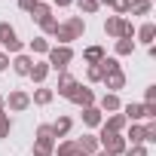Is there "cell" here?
I'll use <instances>...</instances> for the list:
<instances>
[{
    "instance_id": "obj_42",
    "label": "cell",
    "mask_w": 156,
    "mask_h": 156,
    "mask_svg": "<svg viewBox=\"0 0 156 156\" xmlns=\"http://www.w3.org/2000/svg\"><path fill=\"white\" fill-rule=\"evenodd\" d=\"M70 156H86V153H83V150H80V147H76V150H73V153H70Z\"/></svg>"
},
{
    "instance_id": "obj_33",
    "label": "cell",
    "mask_w": 156,
    "mask_h": 156,
    "mask_svg": "<svg viewBox=\"0 0 156 156\" xmlns=\"http://www.w3.org/2000/svg\"><path fill=\"white\" fill-rule=\"evenodd\" d=\"M119 40H135V25L129 19H122V28H119Z\"/></svg>"
},
{
    "instance_id": "obj_6",
    "label": "cell",
    "mask_w": 156,
    "mask_h": 156,
    "mask_svg": "<svg viewBox=\"0 0 156 156\" xmlns=\"http://www.w3.org/2000/svg\"><path fill=\"white\" fill-rule=\"evenodd\" d=\"M76 83H80V80H76L70 70H61V73H58V83H55V89H52V92H58L61 98H70V95H73V89H76Z\"/></svg>"
},
{
    "instance_id": "obj_12",
    "label": "cell",
    "mask_w": 156,
    "mask_h": 156,
    "mask_svg": "<svg viewBox=\"0 0 156 156\" xmlns=\"http://www.w3.org/2000/svg\"><path fill=\"white\" fill-rule=\"evenodd\" d=\"M9 67H12L19 76H28V73H31V67H34V58H31V55H25V52H19V55L9 61Z\"/></svg>"
},
{
    "instance_id": "obj_25",
    "label": "cell",
    "mask_w": 156,
    "mask_h": 156,
    "mask_svg": "<svg viewBox=\"0 0 156 156\" xmlns=\"http://www.w3.org/2000/svg\"><path fill=\"white\" fill-rule=\"evenodd\" d=\"M76 150V138H61V141H55V153L58 156H70Z\"/></svg>"
},
{
    "instance_id": "obj_34",
    "label": "cell",
    "mask_w": 156,
    "mask_h": 156,
    "mask_svg": "<svg viewBox=\"0 0 156 156\" xmlns=\"http://www.w3.org/2000/svg\"><path fill=\"white\" fill-rule=\"evenodd\" d=\"M110 9H113V16H122V19H126V12H129V0H110Z\"/></svg>"
},
{
    "instance_id": "obj_28",
    "label": "cell",
    "mask_w": 156,
    "mask_h": 156,
    "mask_svg": "<svg viewBox=\"0 0 156 156\" xmlns=\"http://www.w3.org/2000/svg\"><path fill=\"white\" fill-rule=\"evenodd\" d=\"M101 76H104L101 64H86V80L89 83H101Z\"/></svg>"
},
{
    "instance_id": "obj_17",
    "label": "cell",
    "mask_w": 156,
    "mask_h": 156,
    "mask_svg": "<svg viewBox=\"0 0 156 156\" xmlns=\"http://www.w3.org/2000/svg\"><path fill=\"white\" fill-rule=\"evenodd\" d=\"M49 129H52L55 141H58V138H67V135H70V129H73V119H70V116H58L55 122H49Z\"/></svg>"
},
{
    "instance_id": "obj_30",
    "label": "cell",
    "mask_w": 156,
    "mask_h": 156,
    "mask_svg": "<svg viewBox=\"0 0 156 156\" xmlns=\"http://www.w3.org/2000/svg\"><path fill=\"white\" fill-rule=\"evenodd\" d=\"M55 28H58V19H55V16H49V19H43V22H40V31H43L46 37H52V34H55Z\"/></svg>"
},
{
    "instance_id": "obj_3",
    "label": "cell",
    "mask_w": 156,
    "mask_h": 156,
    "mask_svg": "<svg viewBox=\"0 0 156 156\" xmlns=\"http://www.w3.org/2000/svg\"><path fill=\"white\" fill-rule=\"evenodd\" d=\"M98 144H101V150H104V153H110V156H122V153H126V147H129V144H126V138H122L119 132H104V129L98 132Z\"/></svg>"
},
{
    "instance_id": "obj_19",
    "label": "cell",
    "mask_w": 156,
    "mask_h": 156,
    "mask_svg": "<svg viewBox=\"0 0 156 156\" xmlns=\"http://www.w3.org/2000/svg\"><path fill=\"white\" fill-rule=\"evenodd\" d=\"M49 73H52V70H49V64H46V61H34V67H31V73H28V76H31L37 86H46V76H49Z\"/></svg>"
},
{
    "instance_id": "obj_41",
    "label": "cell",
    "mask_w": 156,
    "mask_h": 156,
    "mask_svg": "<svg viewBox=\"0 0 156 156\" xmlns=\"http://www.w3.org/2000/svg\"><path fill=\"white\" fill-rule=\"evenodd\" d=\"M0 113H6V104H3V95H0Z\"/></svg>"
},
{
    "instance_id": "obj_27",
    "label": "cell",
    "mask_w": 156,
    "mask_h": 156,
    "mask_svg": "<svg viewBox=\"0 0 156 156\" xmlns=\"http://www.w3.org/2000/svg\"><path fill=\"white\" fill-rule=\"evenodd\" d=\"M49 46H52V43H49L46 37H34V40H31V52H34V55H46Z\"/></svg>"
},
{
    "instance_id": "obj_10",
    "label": "cell",
    "mask_w": 156,
    "mask_h": 156,
    "mask_svg": "<svg viewBox=\"0 0 156 156\" xmlns=\"http://www.w3.org/2000/svg\"><path fill=\"white\" fill-rule=\"evenodd\" d=\"M126 126H129V119L122 116V113H110V116H104V122L98 126V129H104V132H126Z\"/></svg>"
},
{
    "instance_id": "obj_23",
    "label": "cell",
    "mask_w": 156,
    "mask_h": 156,
    "mask_svg": "<svg viewBox=\"0 0 156 156\" xmlns=\"http://www.w3.org/2000/svg\"><path fill=\"white\" fill-rule=\"evenodd\" d=\"M119 28H122V16H107V19H104V34H107V37L119 40Z\"/></svg>"
},
{
    "instance_id": "obj_7",
    "label": "cell",
    "mask_w": 156,
    "mask_h": 156,
    "mask_svg": "<svg viewBox=\"0 0 156 156\" xmlns=\"http://www.w3.org/2000/svg\"><path fill=\"white\" fill-rule=\"evenodd\" d=\"M67 101H73L76 107H92V104H95V92H92L89 86H83V83H76V89H73V95H70Z\"/></svg>"
},
{
    "instance_id": "obj_16",
    "label": "cell",
    "mask_w": 156,
    "mask_h": 156,
    "mask_svg": "<svg viewBox=\"0 0 156 156\" xmlns=\"http://www.w3.org/2000/svg\"><path fill=\"white\" fill-rule=\"evenodd\" d=\"M80 116H83V126H89V129H98V126L104 122V113H101L95 104H92V107H83Z\"/></svg>"
},
{
    "instance_id": "obj_14",
    "label": "cell",
    "mask_w": 156,
    "mask_h": 156,
    "mask_svg": "<svg viewBox=\"0 0 156 156\" xmlns=\"http://www.w3.org/2000/svg\"><path fill=\"white\" fill-rule=\"evenodd\" d=\"M76 147H80L86 156H92V153H98V150H101V144H98V135H92V132H86L83 138H76Z\"/></svg>"
},
{
    "instance_id": "obj_40",
    "label": "cell",
    "mask_w": 156,
    "mask_h": 156,
    "mask_svg": "<svg viewBox=\"0 0 156 156\" xmlns=\"http://www.w3.org/2000/svg\"><path fill=\"white\" fill-rule=\"evenodd\" d=\"M52 3H55L58 9H64V6H70V3H73V0H52Z\"/></svg>"
},
{
    "instance_id": "obj_1",
    "label": "cell",
    "mask_w": 156,
    "mask_h": 156,
    "mask_svg": "<svg viewBox=\"0 0 156 156\" xmlns=\"http://www.w3.org/2000/svg\"><path fill=\"white\" fill-rule=\"evenodd\" d=\"M34 156H55V135H52L49 122L37 126V132H34Z\"/></svg>"
},
{
    "instance_id": "obj_29",
    "label": "cell",
    "mask_w": 156,
    "mask_h": 156,
    "mask_svg": "<svg viewBox=\"0 0 156 156\" xmlns=\"http://www.w3.org/2000/svg\"><path fill=\"white\" fill-rule=\"evenodd\" d=\"M144 144H156V119L144 122Z\"/></svg>"
},
{
    "instance_id": "obj_13",
    "label": "cell",
    "mask_w": 156,
    "mask_h": 156,
    "mask_svg": "<svg viewBox=\"0 0 156 156\" xmlns=\"http://www.w3.org/2000/svg\"><path fill=\"white\" fill-rule=\"evenodd\" d=\"M129 122H141L144 119V101H129V104H122V110H119Z\"/></svg>"
},
{
    "instance_id": "obj_9",
    "label": "cell",
    "mask_w": 156,
    "mask_h": 156,
    "mask_svg": "<svg viewBox=\"0 0 156 156\" xmlns=\"http://www.w3.org/2000/svg\"><path fill=\"white\" fill-rule=\"evenodd\" d=\"M101 113H119L122 110V101H119V95H113V92H104L101 95V101L95 104Z\"/></svg>"
},
{
    "instance_id": "obj_26",
    "label": "cell",
    "mask_w": 156,
    "mask_h": 156,
    "mask_svg": "<svg viewBox=\"0 0 156 156\" xmlns=\"http://www.w3.org/2000/svg\"><path fill=\"white\" fill-rule=\"evenodd\" d=\"M73 3L80 6V12H83V16H95V12L101 9V6H98V0H73Z\"/></svg>"
},
{
    "instance_id": "obj_43",
    "label": "cell",
    "mask_w": 156,
    "mask_h": 156,
    "mask_svg": "<svg viewBox=\"0 0 156 156\" xmlns=\"http://www.w3.org/2000/svg\"><path fill=\"white\" fill-rule=\"evenodd\" d=\"M92 156H110V153H104V150H98V153H92Z\"/></svg>"
},
{
    "instance_id": "obj_20",
    "label": "cell",
    "mask_w": 156,
    "mask_h": 156,
    "mask_svg": "<svg viewBox=\"0 0 156 156\" xmlns=\"http://www.w3.org/2000/svg\"><path fill=\"white\" fill-rule=\"evenodd\" d=\"M104 58H107L104 46H86V49H83V61H86V64H101Z\"/></svg>"
},
{
    "instance_id": "obj_24",
    "label": "cell",
    "mask_w": 156,
    "mask_h": 156,
    "mask_svg": "<svg viewBox=\"0 0 156 156\" xmlns=\"http://www.w3.org/2000/svg\"><path fill=\"white\" fill-rule=\"evenodd\" d=\"M129 12L132 16H150L153 12V0H129Z\"/></svg>"
},
{
    "instance_id": "obj_37",
    "label": "cell",
    "mask_w": 156,
    "mask_h": 156,
    "mask_svg": "<svg viewBox=\"0 0 156 156\" xmlns=\"http://www.w3.org/2000/svg\"><path fill=\"white\" fill-rule=\"evenodd\" d=\"M150 101H156V83H150L144 89V104H150Z\"/></svg>"
},
{
    "instance_id": "obj_8",
    "label": "cell",
    "mask_w": 156,
    "mask_h": 156,
    "mask_svg": "<svg viewBox=\"0 0 156 156\" xmlns=\"http://www.w3.org/2000/svg\"><path fill=\"white\" fill-rule=\"evenodd\" d=\"M101 83H104V89H110V92L116 95V92L126 86V73H122V67H119V70H107V73L101 76Z\"/></svg>"
},
{
    "instance_id": "obj_11",
    "label": "cell",
    "mask_w": 156,
    "mask_h": 156,
    "mask_svg": "<svg viewBox=\"0 0 156 156\" xmlns=\"http://www.w3.org/2000/svg\"><path fill=\"white\" fill-rule=\"evenodd\" d=\"M135 37H138V43L153 46V43H156V25H153V22H144L141 28H135Z\"/></svg>"
},
{
    "instance_id": "obj_36",
    "label": "cell",
    "mask_w": 156,
    "mask_h": 156,
    "mask_svg": "<svg viewBox=\"0 0 156 156\" xmlns=\"http://www.w3.org/2000/svg\"><path fill=\"white\" fill-rule=\"evenodd\" d=\"M119 67H122V64H119V58H113V55L101 61V70H104V73H107V70H119Z\"/></svg>"
},
{
    "instance_id": "obj_39",
    "label": "cell",
    "mask_w": 156,
    "mask_h": 156,
    "mask_svg": "<svg viewBox=\"0 0 156 156\" xmlns=\"http://www.w3.org/2000/svg\"><path fill=\"white\" fill-rule=\"evenodd\" d=\"M0 70H9V55L0 52Z\"/></svg>"
},
{
    "instance_id": "obj_2",
    "label": "cell",
    "mask_w": 156,
    "mask_h": 156,
    "mask_svg": "<svg viewBox=\"0 0 156 156\" xmlns=\"http://www.w3.org/2000/svg\"><path fill=\"white\" fill-rule=\"evenodd\" d=\"M70 61H73V49L70 46H49V52H46V64H49V70H67L70 67Z\"/></svg>"
},
{
    "instance_id": "obj_32",
    "label": "cell",
    "mask_w": 156,
    "mask_h": 156,
    "mask_svg": "<svg viewBox=\"0 0 156 156\" xmlns=\"http://www.w3.org/2000/svg\"><path fill=\"white\" fill-rule=\"evenodd\" d=\"M9 132H12V119H9V113H0V141L9 138Z\"/></svg>"
},
{
    "instance_id": "obj_22",
    "label": "cell",
    "mask_w": 156,
    "mask_h": 156,
    "mask_svg": "<svg viewBox=\"0 0 156 156\" xmlns=\"http://www.w3.org/2000/svg\"><path fill=\"white\" fill-rule=\"evenodd\" d=\"M28 16H31V19H34V22L40 25L43 19H49V16H52V6L46 3V0H37V3H34V9H31Z\"/></svg>"
},
{
    "instance_id": "obj_21",
    "label": "cell",
    "mask_w": 156,
    "mask_h": 156,
    "mask_svg": "<svg viewBox=\"0 0 156 156\" xmlns=\"http://www.w3.org/2000/svg\"><path fill=\"white\" fill-rule=\"evenodd\" d=\"M64 25L70 28L73 40H80V37L86 34V19H83V16H67V22H64Z\"/></svg>"
},
{
    "instance_id": "obj_35",
    "label": "cell",
    "mask_w": 156,
    "mask_h": 156,
    "mask_svg": "<svg viewBox=\"0 0 156 156\" xmlns=\"http://www.w3.org/2000/svg\"><path fill=\"white\" fill-rule=\"evenodd\" d=\"M122 156H150V150H147L144 144H135V147H126Z\"/></svg>"
},
{
    "instance_id": "obj_15",
    "label": "cell",
    "mask_w": 156,
    "mask_h": 156,
    "mask_svg": "<svg viewBox=\"0 0 156 156\" xmlns=\"http://www.w3.org/2000/svg\"><path fill=\"white\" fill-rule=\"evenodd\" d=\"M52 101H55V92H52L49 86H37L34 95H31V104H37V107H46V104H52Z\"/></svg>"
},
{
    "instance_id": "obj_4",
    "label": "cell",
    "mask_w": 156,
    "mask_h": 156,
    "mask_svg": "<svg viewBox=\"0 0 156 156\" xmlns=\"http://www.w3.org/2000/svg\"><path fill=\"white\" fill-rule=\"evenodd\" d=\"M0 46H3V52L9 55H19L22 52V40H19V34H16V28L9 25V22H0Z\"/></svg>"
},
{
    "instance_id": "obj_38",
    "label": "cell",
    "mask_w": 156,
    "mask_h": 156,
    "mask_svg": "<svg viewBox=\"0 0 156 156\" xmlns=\"http://www.w3.org/2000/svg\"><path fill=\"white\" fill-rule=\"evenodd\" d=\"M16 3H19V9H22V12H31L37 0H16Z\"/></svg>"
},
{
    "instance_id": "obj_31",
    "label": "cell",
    "mask_w": 156,
    "mask_h": 156,
    "mask_svg": "<svg viewBox=\"0 0 156 156\" xmlns=\"http://www.w3.org/2000/svg\"><path fill=\"white\" fill-rule=\"evenodd\" d=\"M116 55H132L135 52V40H116Z\"/></svg>"
},
{
    "instance_id": "obj_5",
    "label": "cell",
    "mask_w": 156,
    "mask_h": 156,
    "mask_svg": "<svg viewBox=\"0 0 156 156\" xmlns=\"http://www.w3.org/2000/svg\"><path fill=\"white\" fill-rule=\"evenodd\" d=\"M3 104H6V113H25V110L31 107V95H28L25 89H12V92L3 98Z\"/></svg>"
},
{
    "instance_id": "obj_18",
    "label": "cell",
    "mask_w": 156,
    "mask_h": 156,
    "mask_svg": "<svg viewBox=\"0 0 156 156\" xmlns=\"http://www.w3.org/2000/svg\"><path fill=\"white\" fill-rule=\"evenodd\" d=\"M122 138H126V144H129V147H135V144H144V126H141V122H129Z\"/></svg>"
}]
</instances>
